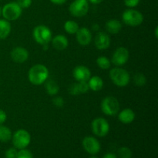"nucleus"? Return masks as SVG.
Here are the masks:
<instances>
[{"mask_svg":"<svg viewBox=\"0 0 158 158\" xmlns=\"http://www.w3.org/2000/svg\"><path fill=\"white\" fill-rule=\"evenodd\" d=\"M49 69L43 64H35L29 69L28 79L32 84L40 86L43 84L49 78Z\"/></svg>","mask_w":158,"mask_h":158,"instance_id":"obj_1","label":"nucleus"},{"mask_svg":"<svg viewBox=\"0 0 158 158\" xmlns=\"http://www.w3.org/2000/svg\"><path fill=\"white\" fill-rule=\"evenodd\" d=\"M109 75L113 83L118 87H125L131 81L129 72L120 66H116L111 69Z\"/></svg>","mask_w":158,"mask_h":158,"instance_id":"obj_2","label":"nucleus"},{"mask_svg":"<svg viewBox=\"0 0 158 158\" xmlns=\"http://www.w3.org/2000/svg\"><path fill=\"white\" fill-rule=\"evenodd\" d=\"M120 103L115 97L108 96L104 97L100 103V109L105 115L114 117L120 111Z\"/></svg>","mask_w":158,"mask_h":158,"instance_id":"obj_3","label":"nucleus"},{"mask_svg":"<svg viewBox=\"0 0 158 158\" xmlns=\"http://www.w3.org/2000/svg\"><path fill=\"white\" fill-rule=\"evenodd\" d=\"M32 37L38 44L44 46L50 43L52 34L49 27L44 25H40L34 28L32 31Z\"/></svg>","mask_w":158,"mask_h":158,"instance_id":"obj_4","label":"nucleus"},{"mask_svg":"<svg viewBox=\"0 0 158 158\" xmlns=\"http://www.w3.org/2000/svg\"><path fill=\"white\" fill-rule=\"evenodd\" d=\"M23 13V9L18 5L16 2H11L6 3L2 8V15L5 19L9 22L15 21L19 19Z\"/></svg>","mask_w":158,"mask_h":158,"instance_id":"obj_5","label":"nucleus"},{"mask_svg":"<svg viewBox=\"0 0 158 158\" xmlns=\"http://www.w3.org/2000/svg\"><path fill=\"white\" fill-rule=\"evenodd\" d=\"M122 20L127 26L136 27L142 24L143 22V15L140 11L134 9H128L123 12Z\"/></svg>","mask_w":158,"mask_h":158,"instance_id":"obj_6","label":"nucleus"},{"mask_svg":"<svg viewBox=\"0 0 158 158\" xmlns=\"http://www.w3.org/2000/svg\"><path fill=\"white\" fill-rule=\"evenodd\" d=\"M12 141L14 148L17 150L25 149L31 142V135L26 130L19 129L12 136Z\"/></svg>","mask_w":158,"mask_h":158,"instance_id":"obj_7","label":"nucleus"},{"mask_svg":"<svg viewBox=\"0 0 158 158\" xmlns=\"http://www.w3.org/2000/svg\"><path fill=\"white\" fill-rule=\"evenodd\" d=\"M88 0H74L69 6V12L73 16L81 18L85 16L89 11Z\"/></svg>","mask_w":158,"mask_h":158,"instance_id":"obj_8","label":"nucleus"},{"mask_svg":"<svg viewBox=\"0 0 158 158\" xmlns=\"http://www.w3.org/2000/svg\"><path fill=\"white\" fill-rule=\"evenodd\" d=\"M92 131L97 137H106L110 131V124L103 117L95 118L91 123Z\"/></svg>","mask_w":158,"mask_h":158,"instance_id":"obj_9","label":"nucleus"},{"mask_svg":"<svg viewBox=\"0 0 158 158\" xmlns=\"http://www.w3.org/2000/svg\"><path fill=\"white\" fill-rule=\"evenodd\" d=\"M130 57V52L127 48L120 46L115 49L112 55L110 61L116 66H122L127 63Z\"/></svg>","mask_w":158,"mask_h":158,"instance_id":"obj_10","label":"nucleus"},{"mask_svg":"<svg viewBox=\"0 0 158 158\" xmlns=\"http://www.w3.org/2000/svg\"><path fill=\"white\" fill-rule=\"evenodd\" d=\"M82 145H83V149L91 155L97 154L101 149L99 140L96 137H91V136L84 137L82 141Z\"/></svg>","mask_w":158,"mask_h":158,"instance_id":"obj_11","label":"nucleus"},{"mask_svg":"<svg viewBox=\"0 0 158 158\" xmlns=\"http://www.w3.org/2000/svg\"><path fill=\"white\" fill-rule=\"evenodd\" d=\"M10 56L12 61L16 63H23L29 59V53L26 48L23 46H16L13 48L10 52Z\"/></svg>","mask_w":158,"mask_h":158,"instance_id":"obj_12","label":"nucleus"},{"mask_svg":"<svg viewBox=\"0 0 158 158\" xmlns=\"http://www.w3.org/2000/svg\"><path fill=\"white\" fill-rule=\"evenodd\" d=\"M110 37L106 32H98L94 39V45L99 50L107 49L110 46Z\"/></svg>","mask_w":158,"mask_h":158,"instance_id":"obj_13","label":"nucleus"},{"mask_svg":"<svg viewBox=\"0 0 158 158\" xmlns=\"http://www.w3.org/2000/svg\"><path fill=\"white\" fill-rule=\"evenodd\" d=\"M73 76L77 82L88 81L91 77V71L87 66L80 65L74 68L73 71Z\"/></svg>","mask_w":158,"mask_h":158,"instance_id":"obj_14","label":"nucleus"},{"mask_svg":"<svg viewBox=\"0 0 158 158\" xmlns=\"http://www.w3.org/2000/svg\"><path fill=\"white\" fill-rule=\"evenodd\" d=\"M75 35L77 43L81 46H88L92 41V33L86 27H80Z\"/></svg>","mask_w":158,"mask_h":158,"instance_id":"obj_15","label":"nucleus"},{"mask_svg":"<svg viewBox=\"0 0 158 158\" xmlns=\"http://www.w3.org/2000/svg\"><path fill=\"white\" fill-rule=\"evenodd\" d=\"M117 114L118 120L123 124H130L133 123L136 117L135 113L131 108H125L121 111H119Z\"/></svg>","mask_w":158,"mask_h":158,"instance_id":"obj_16","label":"nucleus"},{"mask_svg":"<svg viewBox=\"0 0 158 158\" xmlns=\"http://www.w3.org/2000/svg\"><path fill=\"white\" fill-rule=\"evenodd\" d=\"M51 43H52V46H53L54 49L58 51L65 50L69 46L68 39L64 35H62V34L56 35L52 37Z\"/></svg>","mask_w":158,"mask_h":158,"instance_id":"obj_17","label":"nucleus"},{"mask_svg":"<svg viewBox=\"0 0 158 158\" xmlns=\"http://www.w3.org/2000/svg\"><path fill=\"white\" fill-rule=\"evenodd\" d=\"M105 29L107 33L115 34L119 33L122 29V23L120 20L118 19H110L105 24Z\"/></svg>","mask_w":158,"mask_h":158,"instance_id":"obj_18","label":"nucleus"},{"mask_svg":"<svg viewBox=\"0 0 158 158\" xmlns=\"http://www.w3.org/2000/svg\"><path fill=\"white\" fill-rule=\"evenodd\" d=\"M89 88L94 92H98L101 90L103 87V80L99 76H94L91 77L87 81Z\"/></svg>","mask_w":158,"mask_h":158,"instance_id":"obj_19","label":"nucleus"},{"mask_svg":"<svg viewBox=\"0 0 158 158\" xmlns=\"http://www.w3.org/2000/svg\"><path fill=\"white\" fill-rule=\"evenodd\" d=\"M12 26L10 22L8 20L0 19V40H5L7 38L11 33Z\"/></svg>","mask_w":158,"mask_h":158,"instance_id":"obj_20","label":"nucleus"},{"mask_svg":"<svg viewBox=\"0 0 158 158\" xmlns=\"http://www.w3.org/2000/svg\"><path fill=\"white\" fill-rule=\"evenodd\" d=\"M45 84V89L46 93L50 96H56L60 91V86L56 81L54 80H49L47 79L46 82L44 83Z\"/></svg>","mask_w":158,"mask_h":158,"instance_id":"obj_21","label":"nucleus"},{"mask_svg":"<svg viewBox=\"0 0 158 158\" xmlns=\"http://www.w3.org/2000/svg\"><path fill=\"white\" fill-rule=\"evenodd\" d=\"M12 131L8 127L2 124L0 125V142L6 143L12 139Z\"/></svg>","mask_w":158,"mask_h":158,"instance_id":"obj_22","label":"nucleus"},{"mask_svg":"<svg viewBox=\"0 0 158 158\" xmlns=\"http://www.w3.org/2000/svg\"><path fill=\"white\" fill-rule=\"evenodd\" d=\"M63 28L68 34L75 35L78 29H80V26H79L78 23L74 20H67L66 22H65Z\"/></svg>","mask_w":158,"mask_h":158,"instance_id":"obj_23","label":"nucleus"},{"mask_svg":"<svg viewBox=\"0 0 158 158\" xmlns=\"http://www.w3.org/2000/svg\"><path fill=\"white\" fill-rule=\"evenodd\" d=\"M97 64L100 69L106 70V69H109L110 68L111 61L107 57L101 56L97 59Z\"/></svg>","mask_w":158,"mask_h":158,"instance_id":"obj_24","label":"nucleus"},{"mask_svg":"<svg viewBox=\"0 0 158 158\" xmlns=\"http://www.w3.org/2000/svg\"><path fill=\"white\" fill-rule=\"evenodd\" d=\"M134 84L139 87L145 86L147 83V77L142 73H136L134 76Z\"/></svg>","mask_w":158,"mask_h":158,"instance_id":"obj_25","label":"nucleus"},{"mask_svg":"<svg viewBox=\"0 0 158 158\" xmlns=\"http://www.w3.org/2000/svg\"><path fill=\"white\" fill-rule=\"evenodd\" d=\"M119 158H132V151L127 147H121L117 151Z\"/></svg>","mask_w":158,"mask_h":158,"instance_id":"obj_26","label":"nucleus"},{"mask_svg":"<svg viewBox=\"0 0 158 158\" xmlns=\"http://www.w3.org/2000/svg\"><path fill=\"white\" fill-rule=\"evenodd\" d=\"M77 87H78L79 93L80 94H84L89 91V85H88L87 81H80V82H77Z\"/></svg>","mask_w":158,"mask_h":158,"instance_id":"obj_27","label":"nucleus"},{"mask_svg":"<svg viewBox=\"0 0 158 158\" xmlns=\"http://www.w3.org/2000/svg\"><path fill=\"white\" fill-rule=\"evenodd\" d=\"M16 158H34L32 152L27 149L19 150L17 153Z\"/></svg>","mask_w":158,"mask_h":158,"instance_id":"obj_28","label":"nucleus"},{"mask_svg":"<svg viewBox=\"0 0 158 158\" xmlns=\"http://www.w3.org/2000/svg\"><path fill=\"white\" fill-rule=\"evenodd\" d=\"M52 104L58 108L63 107L65 104V101L64 100H63V97H59V96L53 97V99L52 100Z\"/></svg>","mask_w":158,"mask_h":158,"instance_id":"obj_29","label":"nucleus"},{"mask_svg":"<svg viewBox=\"0 0 158 158\" xmlns=\"http://www.w3.org/2000/svg\"><path fill=\"white\" fill-rule=\"evenodd\" d=\"M18 151L15 148H10L5 153L6 158H16Z\"/></svg>","mask_w":158,"mask_h":158,"instance_id":"obj_30","label":"nucleus"},{"mask_svg":"<svg viewBox=\"0 0 158 158\" xmlns=\"http://www.w3.org/2000/svg\"><path fill=\"white\" fill-rule=\"evenodd\" d=\"M68 91H69V94H70V95H73V96L80 95V93H79L77 83H73V84L69 85V88H68Z\"/></svg>","mask_w":158,"mask_h":158,"instance_id":"obj_31","label":"nucleus"},{"mask_svg":"<svg viewBox=\"0 0 158 158\" xmlns=\"http://www.w3.org/2000/svg\"><path fill=\"white\" fill-rule=\"evenodd\" d=\"M16 2L22 9H28L32 5V0H17Z\"/></svg>","mask_w":158,"mask_h":158,"instance_id":"obj_32","label":"nucleus"},{"mask_svg":"<svg viewBox=\"0 0 158 158\" xmlns=\"http://www.w3.org/2000/svg\"><path fill=\"white\" fill-rule=\"evenodd\" d=\"M123 2L127 7L130 8V9H134V7L138 6L140 0H123Z\"/></svg>","mask_w":158,"mask_h":158,"instance_id":"obj_33","label":"nucleus"},{"mask_svg":"<svg viewBox=\"0 0 158 158\" xmlns=\"http://www.w3.org/2000/svg\"><path fill=\"white\" fill-rule=\"evenodd\" d=\"M7 120V114L3 110L0 109V125L3 124Z\"/></svg>","mask_w":158,"mask_h":158,"instance_id":"obj_34","label":"nucleus"},{"mask_svg":"<svg viewBox=\"0 0 158 158\" xmlns=\"http://www.w3.org/2000/svg\"><path fill=\"white\" fill-rule=\"evenodd\" d=\"M52 3L55 5H63L66 3L68 0H49Z\"/></svg>","mask_w":158,"mask_h":158,"instance_id":"obj_35","label":"nucleus"},{"mask_svg":"<svg viewBox=\"0 0 158 158\" xmlns=\"http://www.w3.org/2000/svg\"><path fill=\"white\" fill-rule=\"evenodd\" d=\"M103 158H117V156L113 153H106V154H104Z\"/></svg>","mask_w":158,"mask_h":158,"instance_id":"obj_36","label":"nucleus"},{"mask_svg":"<svg viewBox=\"0 0 158 158\" xmlns=\"http://www.w3.org/2000/svg\"><path fill=\"white\" fill-rule=\"evenodd\" d=\"M100 28V25H99L98 23H94V24H93L92 26V29L94 31H95V32H98Z\"/></svg>","mask_w":158,"mask_h":158,"instance_id":"obj_37","label":"nucleus"},{"mask_svg":"<svg viewBox=\"0 0 158 158\" xmlns=\"http://www.w3.org/2000/svg\"><path fill=\"white\" fill-rule=\"evenodd\" d=\"M103 1H104V0H88L89 2L92 3V4H95V5L100 4V3L103 2Z\"/></svg>","mask_w":158,"mask_h":158,"instance_id":"obj_38","label":"nucleus"},{"mask_svg":"<svg viewBox=\"0 0 158 158\" xmlns=\"http://www.w3.org/2000/svg\"><path fill=\"white\" fill-rule=\"evenodd\" d=\"M154 31H155V37L156 38H158V34H157V31H158V27L157 26H156L155 27V29H154Z\"/></svg>","mask_w":158,"mask_h":158,"instance_id":"obj_39","label":"nucleus"},{"mask_svg":"<svg viewBox=\"0 0 158 158\" xmlns=\"http://www.w3.org/2000/svg\"><path fill=\"white\" fill-rule=\"evenodd\" d=\"M89 158H98V157H96L95 155H93V156H91V157H89Z\"/></svg>","mask_w":158,"mask_h":158,"instance_id":"obj_40","label":"nucleus"},{"mask_svg":"<svg viewBox=\"0 0 158 158\" xmlns=\"http://www.w3.org/2000/svg\"><path fill=\"white\" fill-rule=\"evenodd\" d=\"M1 15H2V7L0 6V16H1Z\"/></svg>","mask_w":158,"mask_h":158,"instance_id":"obj_41","label":"nucleus"},{"mask_svg":"<svg viewBox=\"0 0 158 158\" xmlns=\"http://www.w3.org/2000/svg\"><path fill=\"white\" fill-rule=\"evenodd\" d=\"M0 1H1V0H0Z\"/></svg>","mask_w":158,"mask_h":158,"instance_id":"obj_42","label":"nucleus"}]
</instances>
